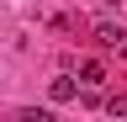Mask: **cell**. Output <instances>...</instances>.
I'll return each instance as SVG.
<instances>
[{
	"mask_svg": "<svg viewBox=\"0 0 127 122\" xmlns=\"http://www.w3.org/2000/svg\"><path fill=\"white\" fill-rule=\"evenodd\" d=\"M48 96H53V101H74L79 96V80H74V74H53V80H48Z\"/></svg>",
	"mask_w": 127,
	"mask_h": 122,
	"instance_id": "1",
	"label": "cell"
},
{
	"mask_svg": "<svg viewBox=\"0 0 127 122\" xmlns=\"http://www.w3.org/2000/svg\"><path fill=\"white\" fill-rule=\"evenodd\" d=\"M95 42H101V48H122V53H127V42H122V27H117V21H95Z\"/></svg>",
	"mask_w": 127,
	"mask_h": 122,
	"instance_id": "2",
	"label": "cell"
},
{
	"mask_svg": "<svg viewBox=\"0 0 127 122\" xmlns=\"http://www.w3.org/2000/svg\"><path fill=\"white\" fill-rule=\"evenodd\" d=\"M79 85H90V90H95V85H106V69L95 64V58H90V64H79Z\"/></svg>",
	"mask_w": 127,
	"mask_h": 122,
	"instance_id": "3",
	"label": "cell"
},
{
	"mask_svg": "<svg viewBox=\"0 0 127 122\" xmlns=\"http://www.w3.org/2000/svg\"><path fill=\"white\" fill-rule=\"evenodd\" d=\"M106 112H117V117H127V96H111V101H106Z\"/></svg>",
	"mask_w": 127,
	"mask_h": 122,
	"instance_id": "4",
	"label": "cell"
}]
</instances>
